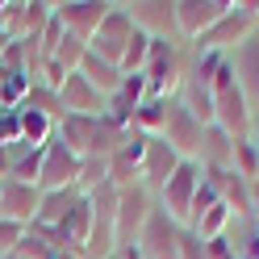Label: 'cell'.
Listing matches in <instances>:
<instances>
[{"mask_svg": "<svg viewBox=\"0 0 259 259\" xmlns=\"http://www.w3.org/2000/svg\"><path fill=\"white\" fill-rule=\"evenodd\" d=\"M130 38H134V21H130L125 5H109L101 29L88 38V55H96V59H105V63L117 67L121 55H125V46H130Z\"/></svg>", "mask_w": 259, "mask_h": 259, "instance_id": "obj_2", "label": "cell"}, {"mask_svg": "<svg viewBox=\"0 0 259 259\" xmlns=\"http://www.w3.org/2000/svg\"><path fill=\"white\" fill-rule=\"evenodd\" d=\"M38 201H42V188L38 184H21V180H9V176L0 180V218H5V222L34 226Z\"/></svg>", "mask_w": 259, "mask_h": 259, "instance_id": "obj_10", "label": "cell"}, {"mask_svg": "<svg viewBox=\"0 0 259 259\" xmlns=\"http://www.w3.org/2000/svg\"><path fill=\"white\" fill-rule=\"evenodd\" d=\"M197 163H201V167H234V138L226 134L222 125H205V130H201Z\"/></svg>", "mask_w": 259, "mask_h": 259, "instance_id": "obj_16", "label": "cell"}, {"mask_svg": "<svg viewBox=\"0 0 259 259\" xmlns=\"http://www.w3.org/2000/svg\"><path fill=\"white\" fill-rule=\"evenodd\" d=\"M230 0H176V34L184 42H197L201 34H209Z\"/></svg>", "mask_w": 259, "mask_h": 259, "instance_id": "obj_6", "label": "cell"}, {"mask_svg": "<svg viewBox=\"0 0 259 259\" xmlns=\"http://www.w3.org/2000/svg\"><path fill=\"white\" fill-rule=\"evenodd\" d=\"M79 180V155L67 151L59 138H51L42 147V171H38V188L55 192V188H75Z\"/></svg>", "mask_w": 259, "mask_h": 259, "instance_id": "obj_5", "label": "cell"}, {"mask_svg": "<svg viewBox=\"0 0 259 259\" xmlns=\"http://www.w3.org/2000/svg\"><path fill=\"white\" fill-rule=\"evenodd\" d=\"M55 117H46V113H38V109H25L21 105V142L25 147H34V151H42L46 142L55 138Z\"/></svg>", "mask_w": 259, "mask_h": 259, "instance_id": "obj_18", "label": "cell"}, {"mask_svg": "<svg viewBox=\"0 0 259 259\" xmlns=\"http://www.w3.org/2000/svg\"><path fill=\"white\" fill-rule=\"evenodd\" d=\"M117 259H147V255L138 251V242H130V247H121V251H117Z\"/></svg>", "mask_w": 259, "mask_h": 259, "instance_id": "obj_23", "label": "cell"}, {"mask_svg": "<svg viewBox=\"0 0 259 259\" xmlns=\"http://www.w3.org/2000/svg\"><path fill=\"white\" fill-rule=\"evenodd\" d=\"M25 109H38V113H46V117H63V105H59V88H51V84H42V79H34L29 84V96H25Z\"/></svg>", "mask_w": 259, "mask_h": 259, "instance_id": "obj_20", "label": "cell"}, {"mask_svg": "<svg viewBox=\"0 0 259 259\" xmlns=\"http://www.w3.org/2000/svg\"><path fill=\"white\" fill-rule=\"evenodd\" d=\"M251 209H259V180H251Z\"/></svg>", "mask_w": 259, "mask_h": 259, "instance_id": "obj_25", "label": "cell"}, {"mask_svg": "<svg viewBox=\"0 0 259 259\" xmlns=\"http://www.w3.org/2000/svg\"><path fill=\"white\" fill-rule=\"evenodd\" d=\"M84 201V192L79 188H55V192H42V201H38V218L34 226H46V230H59L63 222H67V213Z\"/></svg>", "mask_w": 259, "mask_h": 259, "instance_id": "obj_15", "label": "cell"}, {"mask_svg": "<svg viewBox=\"0 0 259 259\" xmlns=\"http://www.w3.org/2000/svg\"><path fill=\"white\" fill-rule=\"evenodd\" d=\"M155 205H159V197H155L147 184H130V188L117 192V242H121V247L138 242L147 218L155 213Z\"/></svg>", "mask_w": 259, "mask_h": 259, "instance_id": "obj_3", "label": "cell"}, {"mask_svg": "<svg viewBox=\"0 0 259 259\" xmlns=\"http://www.w3.org/2000/svg\"><path fill=\"white\" fill-rule=\"evenodd\" d=\"M113 259H117V255H113Z\"/></svg>", "mask_w": 259, "mask_h": 259, "instance_id": "obj_28", "label": "cell"}, {"mask_svg": "<svg viewBox=\"0 0 259 259\" xmlns=\"http://www.w3.org/2000/svg\"><path fill=\"white\" fill-rule=\"evenodd\" d=\"M59 105H63V117H67V113H79V117H101L109 101H105V96L96 92L79 71H71L67 79H63V88H59Z\"/></svg>", "mask_w": 259, "mask_h": 259, "instance_id": "obj_14", "label": "cell"}, {"mask_svg": "<svg viewBox=\"0 0 259 259\" xmlns=\"http://www.w3.org/2000/svg\"><path fill=\"white\" fill-rule=\"evenodd\" d=\"M84 55H88V42H79V38H71L67 29H63V38H59V46H55V55H51V63H59L63 71H79V63H84Z\"/></svg>", "mask_w": 259, "mask_h": 259, "instance_id": "obj_19", "label": "cell"}, {"mask_svg": "<svg viewBox=\"0 0 259 259\" xmlns=\"http://www.w3.org/2000/svg\"><path fill=\"white\" fill-rule=\"evenodd\" d=\"M230 67H234L238 88L247 92V101L259 105V25H255L251 34L230 51Z\"/></svg>", "mask_w": 259, "mask_h": 259, "instance_id": "obj_13", "label": "cell"}, {"mask_svg": "<svg viewBox=\"0 0 259 259\" xmlns=\"http://www.w3.org/2000/svg\"><path fill=\"white\" fill-rule=\"evenodd\" d=\"M180 234H184V226L171 222L163 209L155 205V213L147 218V226H142V234H138V251L147 259H180Z\"/></svg>", "mask_w": 259, "mask_h": 259, "instance_id": "obj_4", "label": "cell"}, {"mask_svg": "<svg viewBox=\"0 0 259 259\" xmlns=\"http://www.w3.org/2000/svg\"><path fill=\"white\" fill-rule=\"evenodd\" d=\"M142 151H147V134L130 130V134H125V142H121V147L105 159V163H109V184H113V188H130V184H138V171H142Z\"/></svg>", "mask_w": 259, "mask_h": 259, "instance_id": "obj_11", "label": "cell"}, {"mask_svg": "<svg viewBox=\"0 0 259 259\" xmlns=\"http://www.w3.org/2000/svg\"><path fill=\"white\" fill-rule=\"evenodd\" d=\"M184 159L176 155L163 138H147V151H142V171H138V184H147L155 197H159V188H163L171 180V171L180 167Z\"/></svg>", "mask_w": 259, "mask_h": 259, "instance_id": "obj_12", "label": "cell"}, {"mask_svg": "<svg viewBox=\"0 0 259 259\" xmlns=\"http://www.w3.org/2000/svg\"><path fill=\"white\" fill-rule=\"evenodd\" d=\"M59 259H84V251H79V247H67V251H59Z\"/></svg>", "mask_w": 259, "mask_h": 259, "instance_id": "obj_24", "label": "cell"}, {"mask_svg": "<svg viewBox=\"0 0 259 259\" xmlns=\"http://www.w3.org/2000/svg\"><path fill=\"white\" fill-rule=\"evenodd\" d=\"M134 29L147 38H180L176 34V0H125Z\"/></svg>", "mask_w": 259, "mask_h": 259, "instance_id": "obj_7", "label": "cell"}, {"mask_svg": "<svg viewBox=\"0 0 259 259\" xmlns=\"http://www.w3.org/2000/svg\"><path fill=\"white\" fill-rule=\"evenodd\" d=\"M25 230L29 226H21V222H5L0 218V255H13L21 247V238H25Z\"/></svg>", "mask_w": 259, "mask_h": 259, "instance_id": "obj_22", "label": "cell"}, {"mask_svg": "<svg viewBox=\"0 0 259 259\" xmlns=\"http://www.w3.org/2000/svg\"><path fill=\"white\" fill-rule=\"evenodd\" d=\"M0 84H5V67H0ZM0 109H5V105H0Z\"/></svg>", "mask_w": 259, "mask_h": 259, "instance_id": "obj_26", "label": "cell"}, {"mask_svg": "<svg viewBox=\"0 0 259 259\" xmlns=\"http://www.w3.org/2000/svg\"><path fill=\"white\" fill-rule=\"evenodd\" d=\"M21 142V109H0V147Z\"/></svg>", "mask_w": 259, "mask_h": 259, "instance_id": "obj_21", "label": "cell"}, {"mask_svg": "<svg viewBox=\"0 0 259 259\" xmlns=\"http://www.w3.org/2000/svg\"><path fill=\"white\" fill-rule=\"evenodd\" d=\"M201 130H205V125L192 117V113H188L180 101H171V109H167V125H163V134H159V138H163V142H167V147L180 155V159H197Z\"/></svg>", "mask_w": 259, "mask_h": 259, "instance_id": "obj_9", "label": "cell"}, {"mask_svg": "<svg viewBox=\"0 0 259 259\" xmlns=\"http://www.w3.org/2000/svg\"><path fill=\"white\" fill-rule=\"evenodd\" d=\"M79 75H84L88 84L105 96V101H109V96L121 88V79H125V75H121V67H113V63L96 59V55H84V63H79Z\"/></svg>", "mask_w": 259, "mask_h": 259, "instance_id": "obj_17", "label": "cell"}, {"mask_svg": "<svg viewBox=\"0 0 259 259\" xmlns=\"http://www.w3.org/2000/svg\"><path fill=\"white\" fill-rule=\"evenodd\" d=\"M105 13H109V0H63V5H55V21L67 29L71 38L88 42L96 29H101Z\"/></svg>", "mask_w": 259, "mask_h": 259, "instance_id": "obj_8", "label": "cell"}, {"mask_svg": "<svg viewBox=\"0 0 259 259\" xmlns=\"http://www.w3.org/2000/svg\"><path fill=\"white\" fill-rule=\"evenodd\" d=\"M0 259H21V255H0Z\"/></svg>", "mask_w": 259, "mask_h": 259, "instance_id": "obj_27", "label": "cell"}, {"mask_svg": "<svg viewBox=\"0 0 259 259\" xmlns=\"http://www.w3.org/2000/svg\"><path fill=\"white\" fill-rule=\"evenodd\" d=\"M197 192H201V163H197V159H184V163L171 171V180L159 188V209H163L171 222L188 226Z\"/></svg>", "mask_w": 259, "mask_h": 259, "instance_id": "obj_1", "label": "cell"}]
</instances>
